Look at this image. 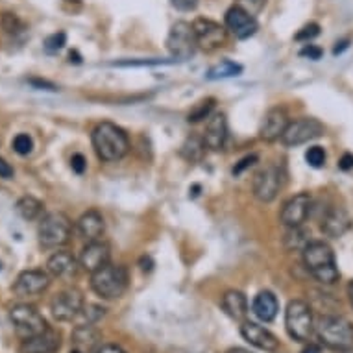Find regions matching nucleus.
<instances>
[{
    "label": "nucleus",
    "mask_w": 353,
    "mask_h": 353,
    "mask_svg": "<svg viewBox=\"0 0 353 353\" xmlns=\"http://www.w3.org/2000/svg\"><path fill=\"white\" fill-rule=\"evenodd\" d=\"M91 141H93V148L99 159L105 163L121 161L130 152V137L121 126H117L113 122L97 124Z\"/></svg>",
    "instance_id": "nucleus-1"
},
{
    "label": "nucleus",
    "mask_w": 353,
    "mask_h": 353,
    "mask_svg": "<svg viewBox=\"0 0 353 353\" xmlns=\"http://www.w3.org/2000/svg\"><path fill=\"white\" fill-rule=\"evenodd\" d=\"M303 263L316 281L324 285H333L339 281V268L335 263V254L324 241H311L303 248Z\"/></svg>",
    "instance_id": "nucleus-2"
},
{
    "label": "nucleus",
    "mask_w": 353,
    "mask_h": 353,
    "mask_svg": "<svg viewBox=\"0 0 353 353\" xmlns=\"http://www.w3.org/2000/svg\"><path fill=\"white\" fill-rule=\"evenodd\" d=\"M91 289L102 300H117L128 289V272L122 265H111L99 268L91 274Z\"/></svg>",
    "instance_id": "nucleus-3"
},
{
    "label": "nucleus",
    "mask_w": 353,
    "mask_h": 353,
    "mask_svg": "<svg viewBox=\"0 0 353 353\" xmlns=\"http://www.w3.org/2000/svg\"><path fill=\"white\" fill-rule=\"evenodd\" d=\"M316 335L331 350H350L353 347V325L342 316L325 314L316 322Z\"/></svg>",
    "instance_id": "nucleus-4"
},
{
    "label": "nucleus",
    "mask_w": 353,
    "mask_h": 353,
    "mask_svg": "<svg viewBox=\"0 0 353 353\" xmlns=\"http://www.w3.org/2000/svg\"><path fill=\"white\" fill-rule=\"evenodd\" d=\"M70 235H72V224L67 214L54 211L39 220L37 237L43 248L52 250L65 246L70 241Z\"/></svg>",
    "instance_id": "nucleus-5"
},
{
    "label": "nucleus",
    "mask_w": 353,
    "mask_h": 353,
    "mask_svg": "<svg viewBox=\"0 0 353 353\" xmlns=\"http://www.w3.org/2000/svg\"><path fill=\"white\" fill-rule=\"evenodd\" d=\"M285 327L294 341L307 342L311 339L314 331V319L307 301H290L285 311Z\"/></svg>",
    "instance_id": "nucleus-6"
},
{
    "label": "nucleus",
    "mask_w": 353,
    "mask_h": 353,
    "mask_svg": "<svg viewBox=\"0 0 353 353\" xmlns=\"http://www.w3.org/2000/svg\"><path fill=\"white\" fill-rule=\"evenodd\" d=\"M10 320H12L15 333L23 341L32 339V336L41 335L43 331L48 330L47 320L43 319V314L28 303H19V305L10 309Z\"/></svg>",
    "instance_id": "nucleus-7"
},
{
    "label": "nucleus",
    "mask_w": 353,
    "mask_h": 353,
    "mask_svg": "<svg viewBox=\"0 0 353 353\" xmlns=\"http://www.w3.org/2000/svg\"><path fill=\"white\" fill-rule=\"evenodd\" d=\"M167 48L174 61H185V59L192 58L198 48L196 34H194L192 24L185 23V21L174 23L167 35Z\"/></svg>",
    "instance_id": "nucleus-8"
},
{
    "label": "nucleus",
    "mask_w": 353,
    "mask_h": 353,
    "mask_svg": "<svg viewBox=\"0 0 353 353\" xmlns=\"http://www.w3.org/2000/svg\"><path fill=\"white\" fill-rule=\"evenodd\" d=\"M322 134H324L322 122L311 119V117H303V119H298V121L287 124L283 135H281V143L285 146H300L316 139Z\"/></svg>",
    "instance_id": "nucleus-9"
},
{
    "label": "nucleus",
    "mask_w": 353,
    "mask_h": 353,
    "mask_svg": "<svg viewBox=\"0 0 353 353\" xmlns=\"http://www.w3.org/2000/svg\"><path fill=\"white\" fill-rule=\"evenodd\" d=\"M281 185H283V172L276 165L259 170L254 176V181H252L254 196L263 203L274 202Z\"/></svg>",
    "instance_id": "nucleus-10"
},
{
    "label": "nucleus",
    "mask_w": 353,
    "mask_h": 353,
    "mask_svg": "<svg viewBox=\"0 0 353 353\" xmlns=\"http://www.w3.org/2000/svg\"><path fill=\"white\" fill-rule=\"evenodd\" d=\"M50 311L58 322H72L83 311V296L78 289H65L54 296Z\"/></svg>",
    "instance_id": "nucleus-11"
},
{
    "label": "nucleus",
    "mask_w": 353,
    "mask_h": 353,
    "mask_svg": "<svg viewBox=\"0 0 353 353\" xmlns=\"http://www.w3.org/2000/svg\"><path fill=\"white\" fill-rule=\"evenodd\" d=\"M192 28H194V34H196L198 47L208 50V52H213L216 48L224 47V43L228 39L226 26H222V24L216 23V21H211V19H196L192 23Z\"/></svg>",
    "instance_id": "nucleus-12"
},
{
    "label": "nucleus",
    "mask_w": 353,
    "mask_h": 353,
    "mask_svg": "<svg viewBox=\"0 0 353 353\" xmlns=\"http://www.w3.org/2000/svg\"><path fill=\"white\" fill-rule=\"evenodd\" d=\"M313 208V198L309 192H300L296 196L289 198L281 208L279 220L285 228H298L307 220Z\"/></svg>",
    "instance_id": "nucleus-13"
},
{
    "label": "nucleus",
    "mask_w": 353,
    "mask_h": 353,
    "mask_svg": "<svg viewBox=\"0 0 353 353\" xmlns=\"http://www.w3.org/2000/svg\"><path fill=\"white\" fill-rule=\"evenodd\" d=\"M226 30L237 39H248L259 30V23L241 6H232L226 12Z\"/></svg>",
    "instance_id": "nucleus-14"
},
{
    "label": "nucleus",
    "mask_w": 353,
    "mask_h": 353,
    "mask_svg": "<svg viewBox=\"0 0 353 353\" xmlns=\"http://www.w3.org/2000/svg\"><path fill=\"white\" fill-rule=\"evenodd\" d=\"M50 285V278L47 272L43 270H24L17 276L15 285H13V292L19 298H28V296H37L45 292Z\"/></svg>",
    "instance_id": "nucleus-15"
},
{
    "label": "nucleus",
    "mask_w": 353,
    "mask_h": 353,
    "mask_svg": "<svg viewBox=\"0 0 353 353\" xmlns=\"http://www.w3.org/2000/svg\"><path fill=\"white\" fill-rule=\"evenodd\" d=\"M228 119L224 113H213L205 122V132H203V143L209 150H222L228 143Z\"/></svg>",
    "instance_id": "nucleus-16"
},
{
    "label": "nucleus",
    "mask_w": 353,
    "mask_h": 353,
    "mask_svg": "<svg viewBox=\"0 0 353 353\" xmlns=\"http://www.w3.org/2000/svg\"><path fill=\"white\" fill-rule=\"evenodd\" d=\"M110 246L104 241H91L83 246L80 254V267L89 274L97 272L99 268L105 267L110 263Z\"/></svg>",
    "instance_id": "nucleus-17"
},
{
    "label": "nucleus",
    "mask_w": 353,
    "mask_h": 353,
    "mask_svg": "<svg viewBox=\"0 0 353 353\" xmlns=\"http://www.w3.org/2000/svg\"><path fill=\"white\" fill-rule=\"evenodd\" d=\"M241 335H243L244 341L250 342L252 346L259 347L263 352H276L279 347L278 336L270 333L267 327L255 324V322H243Z\"/></svg>",
    "instance_id": "nucleus-18"
},
{
    "label": "nucleus",
    "mask_w": 353,
    "mask_h": 353,
    "mask_svg": "<svg viewBox=\"0 0 353 353\" xmlns=\"http://www.w3.org/2000/svg\"><path fill=\"white\" fill-rule=\"evenodd\" d=\"M287 124H289V117H287L283 108H272V110L267 111V115L263 117V122L259 126V137L267 143L281 139Z\"/></svg>",
    "instance_id": "nucleus-19"
},
{
    "label": "nucleus",
    "mask_w": 353,
    "mask_h": 353,
    "mask_svg": "<svg viewBox=\"0 0 353 353\" xmlns=\"http://www.w3.org/2000/svg\"><path fill=\"white\" fill-rule=\"evenodd\" d=\"M352 226V219L346 209L330 208L322 216V233L330 239H341Z\"/></svg>",
    "instance_id": "nucleus-20"
},
{
    "label": "nucleus",
    "mask_w": 353,
    "mask_h": 353,
    "mask_svg": "<svg viewBox=\"0 0 353 353\" xmlns=\"http://www.w3.org/2000/svg\"><path fill=\"white\" fill-rule=\"evenodd\" d=\"M76 228H78V235H80L85 243L99 241L105 232L104 216H102V213H99L97 209H89V211H85V213L78 219Z\"/></svg>",
    "instance_id": "nucleus-21"
},
{
    "label": "nucleus",
    "mask_w": 353,
    "mask_h": 353,
    "mask_svg": "<svg viewBox=\"0 0 353 353\" xmlns=\"http://www.w3.org/2000/svg\"><path fill=\"white\" fill-rule=\"evenodd\" d=\"M59 346H61V335H59V331L48 327L41 335L23 341L21 353H56L59 350Z\"/></svg>",
    "instance_id": "nucleus-22"
},
{
    "label": "nucleus",
    "mask_w": 353,
    "mask_h": 353,
    "mask_svg": "<svg viewBox=\"0 0 353 353\" xmlns=\"http://www.w3.org/2000/svg\"><path fill=\"white\" fill-rule=\"evenodd\" d=\"M78 265H80V261H76L74 255L69 252H56L48 257L47 270L54 278L67 279L76 276Z\"/></svg>",
    "instance_id": "nucleus-23"
},
{
    "label": "nucleus",
    "mask_w": 353,
    "mask_h": 353,
    "mask_svg": "<svg viewBox=\"0 0 353 353\" xmlns=\"http://www.w3.org/2000/svg\"><path fill=\"white\" fill-rule=\"evenodd\" d=\"M252 311L259 320L263 322H272L278 316L279 311V301L270 290H261L259 294L254 298L252 303Z\"/></svg>",
    "instance_id": "nucleus-24"
},
{
    "label": "nucleus",
    "mask_w": 353,
    "mask_h": 353,
    "mask_svg": "<svg viewBox=\"0 0 353 353\" xmlns=\"http://www.w3.org/2000/svg\"><path fill=\"white\" fill-rule=\"evenodd\" d=\"M222 309L230 319L237 320V322H244V319L248 316V300L241 290H228L226 294L222 296Z\"/></svg>",
    "instance_id": "nucleus-25"
},
{
    "label": "nucleus",
    "mask_w": 353,
    "mask_h": 353,
    "mask_svg": "<svg viewBox=\"0 0 353 353\" xmlns=\"http://www.w3.org/2000/svg\"><path fill=\"white\" fill-rule=\"evenodd\" d=\"M72 342L76 350L83 353H94L102 344H100V333L94 330L91 324L78 325L72 333Z\"/></svg>",
    "instance_id": "nucleus-26"
},
{
    "label": "nucleus",
    "mask_w": 353,
    "mask_h": 353,
    "mask_svg": "<svg viewBox=\"0 0 353 353\" xmlns=\"http://www.w3.org/2000/svg\"><path fill=\"white\" fill-rule=\"evenodd\" d=\"M15 211L23 220H28V222H34V220H41L45 216V203L37 200L34 196H23L19 198L17 203H15Z\"/></svg>",
    "instance_id": "nucleus-27"
},
{
    "label": "nucleus",
    "mask_w": 353,
    "mask_h": 353,
    "mask_svg": "<svg viewBox=\"0 0 353 353\" xmlns=\"http://www.w3.org/2000/svg\"><path fill=\"white\" fill-rule=\"evenodd\" d=\"M243 74V65L235 63V61H230V59H224L220 61L219 65H214L208 70L205 78L211 81L214 80H226V78H233V76Z\"/></svg>",
    "instance_id": "nucleus-28"
},
{
    "label": "nucleus",
    "mask_w": 353,
    "mask_h": 353,
    "mask_svg": "<svg viewBox=\"0 0 353 353\" xmlns=\"http://www.w3.org/2000/svg\"><path fill=\"white\" fill-rule=\"evenodd\" d=\"M205 143H203V137L200 139V137H189V139L181 145V157L185 159V161L189 163H200L203 159V154H205Z\"/></svg>",
    "instance_id": "nucleus-29"
},
{
    "label": "nucleus",
    "mask_w": 353,
    "mask_h": 353,
    "mask_svg": "<svg viewBox=\"0 0 353 353\" xmlns=\"http://www.w3.org/2000/svg\"><path fill=\"white\" fill-rule=\"evenodd\" d=\"M214 104H216V100L214 99H203L200 102L192 105V110L189 111V115H187V122H192V124H196V122H202L205 119L213 115Z\"/></svg>",
    "instance_id": "nucleus-30"
},
{
    "label": "nucleus",
    "mask_w": 353,
    "mask_h": 353,
    "mask_svg": "<svg viewBox=\"0 0 353 353\" xmlns=\"http://www.w3.org/2000/svg\"><path fill=\"white\" fill-rule=\"evenodd\" d=\"M283 243L287 250H301V252H303V248H305L311 241H309V233H307L305 230H301V226H298L289 228V232L285 235Z\"/></svg>",
    "instance_id": "nucleus-31"
},
{
    "label": "nucleus",
    "mask_w": 353,
    "mask_h": 353,
    "mask_svg": "<svg viewBox=\"0 0 353 353\" xmlns=\"http://www.w3.org/2000/svg\"><path fill=\"white\" fill-rule=\"evenodd\" d=\"M0 26H2V30L10 35H19L24 30L23 21H21L15 13L10 12L2 13V17H0Z\"/></svg>",
    "instance_id": "nucleus-32"
},
{
    "label": "nucleus",
    "mask_w": 353,
    "mask_h": 353,
    "mask_svg": "<svg viewBox=\"0 0 353 353\" xmlns=\"http://www.w3.org/2000/svg\"><path fill=\"white\" fill-rule=\"evenodd\" d=\"M13 150L17 152L19 156H28L34 150V139L28 134H19L13 139Z\"/></svg>",
    "instance_id": "nucleus-33"
},
{
    "label": "nucleus",
    "mask_w": 353,
    "mask_h": 353,
    "mask_svg": "<svg viewBox=\"0 0 353 353\" xmlns=\"http://www.w3.org/2000/svg\"><path fill=\"white\" fill-rule=\"evenodd\" d=\"M325 150L322 146H311L305 152V161L313 168H322L325 165Z\"/></svg>",
    "instance_id": "nucleus-34"
},
{
    "label": "nucleus",
    "mask_w": 353,
    "mask_h": 353,
    "mask_svg": "<svg viewBox=\"0 0 353 353\" xmlns=\"http://www.w3.org/2000/svg\"><path fill=\"white\" fill-rule=\"evenodd\" d=\"M65 45H67V35L63 32H56V34L48 35L47 39H45V50L50 54L59 52Z\"/></svg>",
    "instance_id": "nucleus-35"
},
{
    "label": "nucleus",
    "mask_w": 353,
    "mask_h": 353,
    "mask_svg": "<svg viewBox=\"0 0 353 353\" xmlns=\"http://www.w3.org/2000/svg\"><path fill=\"white\" fill-rule=\"evenodd\" d=\"M320 35V26L316 23H309L305 24L303 28L298 32V34L294 35L296 41H303V43H309L311 39H314V37H319Z\"/></svg>",
    "instance_id": "nucleus-36"
},
{
    "label": "nucleus",
    "mask_w": 353,
    "mask_h": 353,
    "mask_svg": "<svg viewBox=\"0 0 353 353\" xmlns=\"http://www.w3.org/2000/svg\"><path fill=\"white\" fill-rule=\"evenodd\" d=\"M237 6H241L255 17L257 13L263 12V8L267 6V0H237Z\"/></svg>",
    "instance_id": "nucleus-37"
},
{
    "label": "nucleus",
    "mask_w": 353,
    "mask_h": 353,
    "mask_svg": "<svg viewBox=\"0 0 353 353\" xmlns=\"http://www.w3.org/2000/svg\"><path fill=\"white\" fill-rule=\"evenodd\" d=\"M259 161V157H257V154H250V156H244L241 161L233 167V176H241V174L244 172V170H248V168H252L255 165V163Z\"/></svg>",
    "instance_id": "nucleus-38"
},
{
    "label": "nucleus",
    "mask_w": 353,
    "mask_h": 353,
    "mask_svg": "<svg viewBox=\"0 0 353 353\" xmlns=\"http://www.w3.org/2000/svg\"><path fill=\"white\" fill-rule=\"evenodd\" d=\"M81 313L85 314L87 324H93V322H97V320L104 316V309L99 305H87Z\"/></svg>",
    "instance_id": "nucleus-39"
},
{
    "label": "nucleus",
    "mask_w": 353,
    "mask_h": 353,
    "mask_svg": "<svg viewBox=\"0 0 353 353\" xmlns=\"http://www.w3.org/2000/svg\"><path fill=\"white\" fill-rule=\"evenodd\" d=\"M198 2L200 0H170V4L176 10H180V12H192V10H196Z\"/></svg>",
    "instance_id": "nucleus-40"
},
{
    "label": "nucleus",
    "mask_w": 353,
    "mask_h": 353,
    "mask_svg": "<svg viewBox=\"0 0 353 353\" xmlns=\"http://www.w3.org/2000/svg\"><path fill=\"white\" fill-rule=\"evenodd\" d=\"M70 168L74 170L76 174H83L87 168V159L81 154H74L70 157Z\"/></svg>",
    "instance_id": "nucleus-41"
},
{
    "label": "nucleus",
    "mask_w": 353,
    "mask_h": 353,
    "mask_svg": "<svg viewBox=\"0 0 353 353\" xmlns=\"http://www.w3.org/2000/svg\"><path fill=\"white\" fill-rule=\"evenodd\" d=\"M301 58L309 59H320L322 58V48L316 47V45H305V47L300 50Z\"/></svg>",
    "instance_id": "nucleus-42"
},
{
    "label": "nucleus",
    "mask_w": 353,
    "mask_h": 353,
    "mask_svg": "<svg viewBox=\"0 0 353 353\" xmlns=\"http://www.w3.org/2000/svg\"><path fill=\"white\" fill-rule=\"evenodd\" d=\"M13 174H15V170H13L12 165L4 157H0V178L2 180H12Z\"/></svg>",
    "instance_id": "nucleus-43"
},
{
    "label": "nucleus",
    "mask_w": 353,
    "mask_h": 353,
    "mask_svg": "<svg viewBox=\"0 0 353 353\" xmlns=\"http://www.w3.org/2000/svg\"><path fill=\"white\" fill-rule=\"evenodd\" d=\"M339 168L341 170H352L353 168V154H344L339 161Z\"/></svg>",
    "instance_id": "nucleus-44"
},
{
    "label": "nucleus",
    "mask_w": 353,
    "mask_h": 353,
    "mask_svg": "<svg viewBox=\"0 0 353 353\" xmlns=\"http://www.w3.org/2000/svg\"><path fill=\"white\" fill-rule=\"evenodd\" d=\"M94 353H126V352H124L121 346H117V344H104V346H100Z\"/></svg>",
    "instance_id": "nucleus-45"
},
{
    "label": "nucleus",
    "mask_w": 353,
    "mask_h": 353,
    "mask_svg": "<svg viewBox=\"0 0 353 353\" xmlns=\"http://www.w3.org/2000/svg\"><path fill=\"white\" fill-rule=\"evenodd\" d=\"M30 83L35 87H47V91H58V87L50 83V81H45V80H30Z\"/></svg>",
    "instance_id": "nucleus-46"
},
{
    "label": "nucleus",
    "mask_w": 353,
    "mask_h": 353,
    "mask_svg": "<svg viewBox=\"0 0 353 353\" xmlns=\"http://www.w3.org/2000/svg\"><path fill=\"white\" fill-rule=\"evenodd\" d=\"M152 267H154V261H152L150 257H143V259H141V270H143V272H150Z\"/></svg>",
    "instance_id": "nucleus-47"
},
{
    "label": "nucleus",
    "mask_w": 353,
    "mask_h": 353,
    "mask_svg": "<svg viewBox=\"0 0 353 353\" xmlns=\"http://www.w3.org/2000/svg\"><path fill=\"white\" fill-rule=\"evenodd\" d=\"M344 48H347V41H341V43H336V47H335V50H333V54L336 56V54H341Z\"/></svg>",
    "instance_id": "nucleus-48"
},
{
    "label": "nucleus",
    "mask_w": 353,
    "mask_h": 353,
    "mask_svg": "<svg viewBox=\"0 0 353 353\" xmlns=\"http://www.w3.org/2000/svg\"><path fill=\"white\" fill-rule=\"evenodd\" d=\"M301 353H320V350H319V346H313V344H311V346H307Z\"/></svg>",
    "instance_id": "nucleus-49"
},
{
    "label": "nucleus",
    "mask_w": 353,
    "mask_h": 353,
    "mask_svg": "<svg viewBox=\"0 0 353 353\" xmlns=\"http://www.w3.org/2000/svg\"><path fill=\"white\" fill-rule=\"evenodd\" d=\"M226 353H252L248 350H243V347H232V350H228Z\"/></svg>",
    "instance_id": "nucleus-50"
},
{
    "label": "nucleus",
    "mask_w": 353,
    "mask_h": 353,
    "mask_svg": "<svg viewBox=\"0 0 353 353\" xmlns=\"http://www.w3.org/2000/svg\"><path fill=\"white\" fill-rule=\"evenodd\" d=\"M347 296H350V301H352V305H353V281L347 285Z\"/></svg>",
    "instance_id": "nucleus-51"
},
{
    "label": "nucleus",
    "mask_w": 353,
    "mask_h": 353,
    "mask_svg": "<svg viewBox=\"0 0 353 353\" xmlns=\"http://www.w3.org/2000/svg\"><path fill=\"white\" fill-rule=\"evenodd\" d=\"M70 353H83V352H80V350H76V347H74V350H72Z\"/></svg>",
    "instance_id": "nucleus-52"
},
{
    "label": "nucleus",
    "mask_w": 353,
    "mask_h": 353,
    "mask_svg": "<svg viewBox=\"0 0 353 353\" xmlns=\"http://www.w3.org/2000/svg\"><path fill=\"white\" fill-rule=\"evenodd\" d=\"M69 2H80V0H69Z\"/></svg>",
    "instance_id": "nucleus-53"
}]
</instances>
